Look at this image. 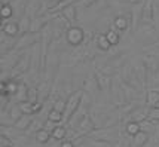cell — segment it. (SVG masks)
Segmentation results:
<instances>
[{
  "label": "cell",
  "instance_id": "277c9868",
  "mask_svg": "<svg viewBox=\"0 0 159 147\" xmlns=\"http://www.w3.org/2000/svg\"><path fill=\"white\" fill-rule=\"evenodd\" d=\"M95 129H97V126H95V122L91 118V114H85L76 128L77 134H79L80 137H82V135H89V134L94 132Z\"/></svg>",
  "mask_w": 159,
  "mask_h": 147
},
{
  "label": "cell",
  "instance_id": "f1b7e54d",
  "mask_svg": "<svg viewBox=\"0 0 159 147\" xmlns=\"http://www.w3.org/2000/svg\"><path fill=\"white\" fill-rule=\"evenodd\" d=\"M27 101H30V103H37L39 101V89L37 88H34V86H30L28 88Z\"/></svg>",
  "mask_w": 159,
  "mask_h": 147
},
{
  "label": "cell",
  "instance_id": "ba28073f",
  "mask_svg": "<svg viewBox=\"0 0 159 147\" xmlns=\"http://www.w3.org/2000/svg\"><path fill=\"white\" fill-rule=\"evenodd\" d=\"M155 0H144L143 2V15H141V21L144 24H152L153 22V3Z\"/></svg>",
  "mask_w": 159,
  "mask_h": 147
},
{
  "label": "cell",
  "instance_id": "ffe728a7",
  "mask_svg": "<svg viewBox=\"0 0 159 147\" xmlns=\"http://www.w3.org/2000/svg\"><path fill=\"white\" fill-rule=\"evenodd\" d=\"M46 25L45 20L42 16H36V18H31V27H30V33H39L42 31Z\"/></svg>",
  "mask_w": 159,
  "mask_h": 147
},
{
  "label": "cell",
  "instance_id": "d4e9b609",
  "mask_svg": "<svg viewBox=\"0 0 159 147\" xmlns=\"http://www.w3.org/2000/svg\"><path fill=\"white\" fill-rule=\"evenodd\" d=\"M106 36H107V39H109V42L111 43V46H116V45H118L119 43V40H120V36H119V31L118 30H115V28H113V30H107V31H106Z\"/></svg>",
  "mask_w": 159,
  "mask_h": 147
},
{
  "label": "cell",
  "instance_id": "7a4b0ae2",
  "mask_svg": "<svg viewBox=\"0 0 159 147\" xmlns=\"http://www.w3.org/2000/svg\"><path fill=\"white\" fill-rule=\"evenodd\" d=\"M66 42L71 46H80L85 42V30L80 27H71L66 31Z\"/></svg>",
  "mask_w": 159,
  "mask_h": 147
},
{
  "label": "cell",
  "instance_id": "44dd1931",
  "mask_svg": "<svg viewBox=\"0 0 159 147\" xmlns=\"http://www.w3.org/2000/svg\"><path fill=\"white\" fill-rule=\"evenodd\" d=\"M34 137H36V141L39 143V144H46V143H49V140H51V137H52V134L49 132L48 129H40L39 132H36L34 134Z\"/></svg>",
  "mask_w": 159,
  "mask_h": 147
},
{
  "label": "cell",
  "instance_id": "30bf717a",
  "mask_svg": "<svg viewBox=\"0 0 159 147\" xmlns=\"http://www.w3.org/2000/svg\"><path fill=\"white\" fill-rule=\"evenodd\" d=\"M94 42L97 45V48L100 49V51H103V52H107V51L111 48V43L109 42L106 33H95V34H94Z\"/></svg>",
  "mask_w": 159,
  "mask_h": 147
},
{
  "label": "cell",
  "instance_id": "603a6c76",
  "mask_svg": "<svg viewBox=\"0 0 159 147\" xmlns=\"http://www.w3.org/2000/svg\"><path fill=\"white\" fill-rule=\"evenodd\" d=\"M140 131H141V125L137 123V122H128L126 126H125V132L128 134V135H131V137L137 135Z\"/></svg>",
  "mask_w": 159,
  "mask_h": 147
},
{
  "label": "cell",
  "instance_id": "e0dca14e",
  "mask_svg": "<svg viewBox=\"0 0 159 147\" xmlns=\"http://www.w3.org/2000/svg\"><path fill=\"white\" fill-rule=\"evenodd\" d=\"M18 27H20V34L24 36L30 33V27H31V18L28 16V15H24V16H21L20 20H18Z\"/></svg>",
  "mask_w": 159,
  "mask_h": 147
},
{
  "label": "cell",
  "instance_id": "ab89813d",
  "mask_svg": "<svg viewBox=\"0 0 159 147\" xmlns=\"http://www.w3.org/2000/svg\"><path fill=\"white\" fill-rule=\"evenodd\" d=\"M125 2H128V3H131V5H137V3H141L143 0H125Z\"/></svg>",
  "mask_w": 159,
  "mask_h": 147
},
{
  "label": "cell",
  "instance_id": "836d02e7",
  "mask_svg": "<svg viewBox=\"0 0 159 147\" xmlns=\"http://www.w3.org/2000/svg\"><path fill=\"white\" fill-rule=\"evenodd\" d=\"M92 147H115L110 141H103V140H94L92 141Z\"/></svg>",
  "mask_w": 159,
  "mask_h": 147
},
{
  "label": "cell",
  "instance_id": "6da1fadb",
  "mask_svg": "<svg viewBox=\"0 0 159 147\" xmlns=\"http://www.w3.org/2000/svg\"><path fill=\"white\" fill-rule=\"evenodd\" d=\"M83 94H85L83 89H77V91L71 92L69 95V98L66 100L67 104H66V112H64V122H69L70 118L75 114V112L80 107L83 100Z\"/></svg>",
  "mask_w": 159,
  "mask_h": 147
},
{
  "label": "cell",
  "instance_id": "7c38bea8",
  "mask_svg": "<svg viewBox=\"0 0 159 147\" xmlns=\"http://www.w3.org/2000/svg\"><path fill=\"white\" fill-rule=\"evenodd\" d=\"M129 122H137V123H141V122H144V120L149 119V110H144L143 107H139V109H135L134 112L129 114Z\"/></svg>",
  "mask_w": 159,
  "mask_h": 147
},
{
  "label": "cell",
  "instance_id": "cb8c5ba5",
  "mask_svg": "<svg viewBox=\"0 0 159 147\" xmlns=\"http://www.w3.org/2000/svg\"><path fill=\"white\" fill-rule=\"evenodd\" d=\"M48 119L52 120L54 123H61L62 120H64V113L58 112L55 109H51L48 112Z\"/></svg>",
  "mask_w": 159,
  "mask_h": 147
},
{
  "label": "cell",
  "instance_id": "4fadbf2b",
  "mask_svg": "<svg viewBox=\"0 0 159 147\" xmlns=\"http://www.w3.org/2000/svg\"><path fill=\"white\" fill-rule=\"evenodd\" d=\"M2 31L7 36V37H15V36L20 34V27H18V22L15 21H9L5 25H2Z\"/></svg>",
  "mask_w": 159,
  "mask_h": 147
},
{
  "label": "cell",
  "instance_id": "8fae6325",
  "mask_svg": "<svg viewBox=\"0 0 159 147\" xmlns=\"http://www.w3.org/2000/svg\"><path fill=\"white\" fill-rule=\"evenodd\" d=\"M95 79H97V83H98V86H100L101 91H109L110 86L113 85L111 77L107 76V74H104V73H101L100 70L95 71Z\"/></svg>",
  "mask_w": 159,
  "mask_h": 147
},
{
  "label": "cell",
  "instance_id": "60d3db41",
  "mask_svg": "<svg viewBox=\"0 0 159 147\" xmlns=\"http://www.w3.org/2000/svg\"><path fill=\"white\" fill-rule=\"evenodd\" d=\"M153 89H155V91H158V92H159V85H156V86H153Z\"/></svg>",
  "mask_w": 159,
  "mask_h": 147
},
{
  "label": "cell",
  "instance_id": "8d00e7d4",
  "mask_svg": "<svg viewBox=\"0 0 159 147\" xmlns=\"http://www.w3.org/2000/svg\"><path fill=\"white\" fill-rule=\"evenodd\" d=\"M153 143H159V122L155 125V131H153Z\"/></svg>",
  "mask_w": 159,
  "mask_h": 147
},
{
  "label": "cell",
  "instance_id": "4316f807",
  "mask_svg": "<svg viewBox=\"0 0 159 147\" xmlns=\"http://www.w3.org/2000/svg\"><path fill=\"white\" fill-rule=\"evenodd\" d=\"M12 15H14V7L11 6V3H9V5H3V6H2V20H6V21H9V20L12 18Z\"/></svg>",
  "mask_w": 159,
  "mask_h": 147
},
{
  "label": "cell",
  "instance_id": "3957f363",
  "mask_svg": "<svg viewBox=\"0 0 159 147\" xmlns=\"http://www.w3.org/2000/svg\"><path fill=\"white\" fill-rule=\"evenodd\" d=\"M30 64H31V54L28 51L25 54H22L21 60L16 63V65H15L14 69L11 70V79H15L16 76H21L22 73L30 70Z\"/></svg>",
  "mask_w": 159,
  "mask_h": 147
},
{
  "label": "cell",
  "instance_id": "2e32d148",
  "mask_svg": "<svg viewBox=\"0 0 159 147\" xmlns=\"http://www.w3.org/2000/svg\"><path fill=\"white\" fill-rule=\"evenodd\" d=\"M39 101L40 103H45V100L51 95V80H43L40 85H39Z\"/></svg>",
  "mask_w": 159,
  "mask_h": 147
},
{
  "label": "cell",
  "instance_id": "e575fe53",
  "mask_svg": "<svg viewBox=\"0 0 159 147\" xmlns=\"http://www.w3.org/2000/svg\"><path fill=\"white\" fill-rule=\"evenodd\" d=\"M98 0H79V3H76V6H85V7H89L92 5H95Z\"/></svg>",
  "mask_w": 159,
  "mask_h": 147
},
{
  "label": "cell",
  "instance_id": "d6986e66",
  "mask_svg": "<svg viewBox=\"0 0 159 147\" xmlns=\"http://www.w3.org/2000/svg\"><path fill=\"white\" fill-rule=\"evenodd\" d=\"M30 116H31V114H22L20 119H18L14 123V128H15V129H18V131L28 129V126L31 125V122H33V119H31Z\"/></svg>",
  "mask_w": 159,
  "mask_h": 147
},
{
  "label": "cell",
  "instance_id": "9a60e30c",
  "mask_svg": "<svg viewBox=\"0 0 159 147\" xmlns=\"http://www.w3.org/2000/svg\"><path fill=\"white\" fill-rule=\"evenodd\" d=\"M67 20H69L71 24L73 22H76L79 18H77V6H76V3H73V5H69L67 7H64L62 9V12H61Z\"/></svg>",
  "mask_w": 159,
  "mask_h": 147
},
{
  "label": "cell",
  "instance_id": "484cf974",
  "mask_svg": "<svg viewBox=\"0 0 159 147\" xmlns=\"http://www.w3.org/2000/svg\"><path fill=\"white\" fill-rule=\"evenodd\" d=\"M51 134H52L54 140H58V141H60V140H64V138H66V135H67V128L57 125V128Z\"/></svg>",
  "mask_w": 159,
  "mask_h": 147
},
{
  "label": "cell",
  "instance_id": "f35d334b",
  "mask_svg": "<svg viewBox=\"0 0 159 147\" xmlns=\"http://www.w3.org/2000/svg\"><path fill=\"white\" fill-rule=\"evenodd\" d=\"M60 147H75V143H73V141H70V140H64Z\"/></svg>",
  "mask_w": 159,
  "mask_h": 147
},
{
  "label": "cell",
  "instance_id": "5b68a950",
  "mask_svg": "<svg viewBox=\"0 0 159 147\" xmlns=\"http://www.w3.org/2000/svg\"><path fill=\"white\" fill-rule=\"evenodd\" d=\"M42 39V36H39L37 33H27V34L21 36V39L16 42V46H15V51H25L27 46L33 45V43H37V40Z\"/></svg>",
  "mask_w": 159,
  "mask_h": 147
},
{
  "label": "cell",
  "instance_id": "d590c367",
  "mask_svg": "<svg viewBox=\"0 0 159 147\" xmlns=\"http://www.w3.org/2000/svg\"><path fill=\"white\" fill-rule=\"evenodd\" d=\"M43 128H45V129H48L49 132H52V131H54V129H55L57 128V123H54V122H52V120H46V122H45V125H43Z\"/></svg>",
  "mask_w": 159,
  "mask_h": 147
},
{
  "label": "cell",
  "instance_id": "4dcf8cb0",
  "mask_svg": "<svg viewBox=\"0 0 159 147\" xmlns=\"http://www.w3.org/2000/svg\"><path fill=\"white\" fill-rule=\"evenodd\" d=\"M43 125L45 123H42L39 119H33V122H31V125L28 126V129H27V132L30 134V132H39L40 129H43Z\"/></svg>",
  "mask_w": 159,
  "mask_h": 147
},
{
  "label": "cell",
  "instance_id": "7402d4cb",
  "mask_svg": "<svg viewBox=\"0 0 159 147\" xmlns=\"http://www.w3.org/2000/svg\"><path fill=\"white\" fill-rule=\"evenodd\" d=\"M146 101H147V105H150V107H155L156 103L159 101V92L155 91L153 88H150L149 91H147V97H146Z\"/></svg>",
  "mask_w": 159,
  "mask_h": 147
},
{
  "label": "cell",
  "instance_id": "52a82bcc",
  "mask_svg": "<svg viewBox=\"0 0 159 147\" xmlns=\"http://www.w3.org/2000/svg\"><path fill=\"white\" fill-rule=\"evenodd\" d=\"M141 15H143V3L134 5L131 11V28L132 31L139 30V22L141 21Z\"/></svg>",
  "mask_w": 159,
  "mask_h": 147
},
{
  "label": "cell",
  "instance_id": "5bb4252c",
  "mask_svg": "<svg viewBox=\"0 0 159 147\" xmlns=\"http://www.w3.org/2000/svg\"><path fill=\"white\" fill-rule=\"evenodd\" d=\"M149 132H146V131H140L137 135H134L132 137V146L134 147H144L147 143H149Z\"/></svg>",
  "mask_w": 159,
  "mask_h": 147
},
{
  "label": "cell",
  "instance_id": "8992f818",
  "mask_svg": "<svg viewBox=\"0 0 159 147\" xmlns=\"http://www.w3.org/2000/svg\"><path fill=\"white\" fill-rule=\"evenodd\" d=\"M40 49L42 46L39 45V43H36L34 48H33V51H31V64H30V74L33 77H36V73H37V70H39V65H42L40 63Z\"/></svg>",
  "mask_w": 159,
  "mask_h": 147
},
{
  "label": "cell",
  "instance_id": "b9f144b4",
  "mask_svg": "<svg viewBox=\"0 0 159 147\" xmlns=\"http://www.w3.org/2000/svg\"><path fill=\"white\" fill-rule=\"evenodd\" d=\"M155 107H156V109H159V101L156 103V105H155Z\"/></svg>",
  "mask_w": 159,
  "mask_h": 147
},
{
  "label": "cell",
  "instance_id": "1f68e13d",
  "mask_svg": "<svg viewBox=\"0 0 159 147\" xmlns=\"http://www.w3.org/2000/svg\"><path fill=\"white\" fill-rule=\"evenodd\" d=\"M66 104H67V101H66L64 98H57L55 101H54L52 109H55V110H58V112L64 113V112H66Z\"/></svg>",
  "mask_w": 159,
  "mask_h": 147
},
{
  "label": "cell",
  "instance_id": "f546056e",
  "mask_svg": "<svg viewBox=\"0 0 159 147\" xmlns=\"http://www.w3.org/2000/svg\"><path fill=\"white\" fill-rule=\"evenodd\" d=\"M18 105H20L21 112L24 113V114H34V113H33V103L22 101V103H18Z\"/></svg>",
  "mask_w": 159,
  "mask_h": 147
},
{
  "label": "cell",
  "instance_id": "d6a6232c",
  "mask_svg": "<svg viewBox=\"0 0 159 147\" xmlns=\"http://www.w3.org/2000/svg\"><path fill=\"white\" fill-rule=\"evenodd\" d=\"M149 120H150L152 123H158L159 122V109L152 107V109L149 110Z\"/></svg>",
  "mask_w": 159,
  "mask_h": 147
},
{
  "label": "cell",
  "instance_id": "ac0fdd59",
  "mask_svg": "<svg viewBox=\"0 0 159 147\" xmlns=\"http://www.w3.org/2000/svg\"><path fill=\"white\" fill-rule=\"evenodd\" d=\"M11 6L14 7V14H16V16L21 18L25 15V11H27V0H14Z\"/></svg>",
  "mask_w": 159,
  "mask_h": 147
},
{
  "label": "cell",
  "instance_id": "83f0119b",
  "mask_svg": "<svg viewBox=\"0 0 159 147\" xmlns=\"http://www.w3.org/2000/svg\"><path fill=\"white\" fill-rule=\"evenodd\" d=\"M22 114H24V113L21 112V109H20V105H18V104L12 105V109L9 110V116H11V119L14 120V123H15V122H16L18 119H20Z\"/></svg>",
  "mask_w": 159,
  "mask_h": 147
},
{
  "label": "cell",
  "instance_id": "9c48e42d",
  "mask_svg": "<svg viewBox=\"0 0 159 147\" xmlns=\"http://www.w3.org/2000/svg\"><path fill=\"white\" fill-rule=\"evenodd\" d=\"M129 20H131V14L118 15V16L113 20V28L118 30L119 33H122V31H125V30L128 28V25H129Z\"/></svg>",
  "mask_w": 159,
  "mask_h": 147
},
{
  "label": "cell",
  "instance_id": "74e56055",
  "mask_svg": "<svg viewBox=\"0 0 159 147\" xmlns=\"http://www.w3.org/2000/svg\"><path fill=\"white\" fill-rule=\"evenodd\" d=\"M43 109V103H40V101H37V103H33V113H39Z\"/></svg>",
  "mask_w": 159,
  "mask_h": 147
}]
</instances>
